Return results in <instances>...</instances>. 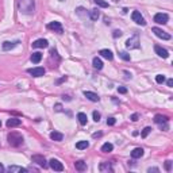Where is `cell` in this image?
Wrapping results in <instances>:
<instances>
[{
	"label": "cell",
	"instance_id": "cell-22",
	"mask_svg": "<svg viewBox=\"0 0 173 173\" xmlns=\"http://www.w3.org/2000/svg\"><path fill=\"white\" fill-rule=\"evenodd\" d=\"M8 172L9 173H15V172L24 173V172H27V169L26 168H22V166H15V165H12V166H9V168H8Z\"/></svg>",
	"mask_w": 173,
	"mask_h": 173
},
{
	"label": "cell",
	"instance_id": "cell-10",
	"mask_svg": "<svg viewBox=\"0 0 173 173\" xmlns=\"http://www.w3.org/2000/svg\"><path fill=\"white\" fill-rule=\"evenodd\" d=\"M47 28H49V30H53L54 33H58V34H62V31H64L62 24L60 22H50L49 24H47Z\"/></svg>",
	"mask_w": 173,
	"mask_h": 173
},
{
	"label": "cell",
	"instance_id": "cell-33",
	"mask_svg": "<svg viewBox=\"0 0 173 173\" xmlns=\"http://www.w3.org/2000/svg\"><path fill=\"white\" fill-rule=\"evenodd\" d=\"M119 57L122 58V60H124V61H130V54H127L126 52H120Z\"/></svg>",
	"mask_w": 173,
	"mask_h": 173
},
{
	"label": "cell",
	"instance_id": "cell-17",
	"mask_svg": "<svg viewBox=\"0 0 173 173\" xmlns=\"http://www.w3.org/2000/svg\"><path fill=\"white\" fill-rule=\"evenodd\" d=\"M22 123V120L18 119V118H11V119L7 120V127L8 129H12V127H16L19 124Z\"/></svg>",
	"mask_w": 173,
	"mask_h": 173
},
{
	"label": "cell",
	"instance_id": "cell-41",
	"mask_svg": "<svg viewBox=\"0 0 173 173\" xmlns=\"http://www.w3.org/2000/svg\"><path fill=\"white\" fill-rule=\"evenodd\" d=\"M64 81H66V76H64L62 79H60V80H57V84H61V83H64Z\"/></svg>",
	"mask_w": 173,
	"mask_h": 173
},
{
	"label": "cell",
	"instance_id": "cell-26",
	"mask_svg": "<svg viewBox=\"0 0 173 173\" xmlns=\"http://www.w3.org/2000/svg\"><path fill=\"white\" fill-rule=\"evenodd\" d=\"M92 64H93V68H95V69H98V71H100V69L103 68V62H102V60H100V58H98V57L93 58Z\"/></svg>",
	"mask_w": 173,
	"mask_h": 173
},
{
	"label": "cell",
	"instance_id": "cell-20",
	"mask_svg": "<svg viewBox=\"0 0 173 173\" xmlns=\"http://www.w3.org/2000/svg\"><path fill=\"white\" fill-rule=\"evenodd\" d=\"M75 168L79 170V172H84V170H87V162H84V161H76L75 162Z\"/></svg>",
	"mask_w": 173,
	"mask_h": 173
},
{
	"label": "cell",
	"instance_id": "cell-8",
	"mask_svg": "<svg viewBox=\"0 0 173 173\" xmlns=\"http://www.w3.org/2000/svg\"><path fill=\"white\" fill-rule=\"evenodd\" d=\"M131 19H133L137 24H141V26H145V24H146L145 19H143V16L141 15L139 11H133V14H131Z\"/></svg>",
	"mask_w": 173,
	"mask_h": 173
},
{
	"label": "cell",
	"instance_id": "cell-47",
	"mask_svg": "<svg viewBox=\"0 0 173 173\" xmlns=\"http://www.w3.org/2000/svg\"><path fill=\"white\" fill-rule=\"evenodd\" d=\"M0 126H1V122H0Z\"/></svg>",
	"mask_w": 173,
	"mask_h": 173
},
{
	"label": "cell",
	"instance_id": "cell-42",
	"mask_svg": "<svg viewBox=\"0 0 173 173\" xmlns=\"http://www.w3.org/2000/svg\"><path fill=\"white\" fill-rule=\"evenodd\" d=\"M149 173H151V172H160L158 170V168H149V170H147Z\"/></svg>",
	"mask_w": 173,
	"mask_h": 173
},
{
	"label": "cell",
	"instance_id": "cell-1",
	"mask_svg": "<svg viewBox=\"0 0 173 173\" xmlns=\"http://www.w3.org/2000/svg\"><path fill=\"white\" fill-rule=\"evenodd\" d=\"M16 5H18L19 11L26 15H31L35 11V1L34 0H16Z\"/></svg>",
	"mask_w": 173,
	"mask_h": 173
},
{
	"label": "cell",
	"instance_id": "cell-25",
	"mask_svg": "<svg viewBox=\"0 0 173 173\" xmlns=\"http://www.w3.org/2000/svg\"><path fill=\"white\" fill-rule=\"evenodd\" d=\"M50 138H52L53 141H57V142H60V141H62L64 135H62L61 133H58V131H53V133H50Z\"/></svg>",
	"mask_w": 173,
	"mask_h": 173
},
{
	"label": "cell",
	"instance_id": "cell-43",
	"mask_svg": "<svg viewBox=\"0 0 173 173\" xmlns=\"http://www.w3.org/2000/svg\"><path fill=\"white\" fill-rule=\"evenodd\" d=\"M166 84H168V87H173V80L172 79H169V80L166 81Z\"/></svg>",
	"mask_w": 173,
	"mask_h": 173
},
{
	"label": "cell",
	"instance_id": "cell-7",
	"mask_svg": "<svg viewBox=\"0 0 173 173\" xmlns=\"http://www.w3.org/2000/svg\"><path fill=\"white\" fill-rule=\"evenodd\" d=\"M153 20H154L157 24H166L169 20V16L166 15V14H162V12H158L154 15V18H153Z\"/></svg>",
	"mask_w": 173,
	"mask_h": 173
},
{
	"label": "cell",
	"instance_id": "cell-36",
	"mask_svg": "<svg viewBox=\"0 0 173 173\" xmlns=\"http://www.w3.org/2000/svg\"><path fill=\"white\" fill-rule=\"evenodd\" d=\"M170 168H172V161H165V169L166 170H170Z\"/></svg>",
	"mask_w": 173,
	"mask_h": 173
},
{
	"label": "cell",
	"instance_id": "cell-2",
	"mask_svg": "<svg viewBox=\"0 0 173 173\" xmlns=\"http://www.w3.org/2000/svg\"><path fill=\"white\" fill-rule=\"evenodd\" d=\"M7 139H8L9 145L14 146V147H18L23 143V137L19 133H9L8 137H7Z\"/></svg>",
	"mask_w": 173,
	"mask_h": 173
},
{
	"label": "cell",
	"instance_id": "cell-6",
	"mask_svg": "<svg viewBox=\"0 0 173 173\" xmlns=\"http://www.w3.org/2000/svg\"><path fill=\"white\" fill-rule=\"evenodd\" d=\"M31 161L33 162H35L37 165H39V166H42V168H47V162H46V160H45V157L43 155H41V154H34L33 157H31Z\"/></svg>",
	"mask_w": 173,
	"mask_h": 173
},
{
	"label": "cell",
	"instance_id": "cell-16",
	"mask_svg": "<svg viewBox=\"0 0 173 173\" xmlns=\"http://www.w3.org/2000/svg\"><path fill=\"white\" fill-rule=\"evenodd\" d=\"M99 54L102 56V57H104L106 60H108V61H111L112 58H114V54H112L111 50H108V49H102L100 52H99Z\"/></svg>",
	"mask_w": 173,
	"mask_h": 173
},
{
	"label": "cell",
	"instance_id": "cell-27",
	"mask_svg": "<svg viewBox=\"0 0 173 173\" xmlns=\"http://www.w3.org/2000/svg\"><path fill=\"white\" fill-rule=\"evenodd\" d=\"M88 146H89L88 141H80V142L76 143V149H79V150H84V149H87Z\"/></svg>",
	"mask_w": 173,
	"mask_h": 173
},
{
	"label": "cell",
	"instance_id": "cell-30",
	"mask_svg": "<svg viewBox=\"0 0 173 173\" xmlns=\"http://www.w3.org/2000/svg\"><path fill=\"white\" fill-rule=\"evenodd\" d=\"M93 1H95L99 7H102V8H107V7H108V3L104 1V0H93Z\"/></svg>",
	"mask_w": 173,
	"mask_h": 173
},
{
	"label": "cell",
	"instance_id": "cell-35",
	"mask_svg": "<svg viewBox=\"0 0 173 173\" xmlns=\"http://www.w3.org/2000/svg\"><path fill=\"white\" fill-rule=\"evenodd\" d=\"M115 123H116L115 118H108V119H107V124H108V126H114Z\"/></svg>",
	"mask_w": 173,
	"mask_h": 173
},
{
	"label": "cell",
	"instance_id": "cell-38",
	"mask_svg": "<svg viewBox=\"0 0 173 173\" xmlns=\"http://www.w3.org/2000/svg\"><path fill=\"white\" fill-rule=\"evenodd\" d=\"M112 37H114V38L122 37V31H120V30H115V31H114V34H112Z\"/></svg>",
	"mask_w": 173,
	"mask_h": 173
},
{
	"label": "cell",
	"instance_id": "cell-12",
	"mask_svg": "<svg viewBox=\"0 0 173 173\" xmlns=\"http://www.w3.org/2000/svg\"><path fill=\"white\" fill-rule=\"evenodd\" d=\"M47 46H49V42H47V39H43V38L37 39L35 42H33V47H35V49H45V47H47Z\"/></svg>",
	"mask_w": 173,
	"mask_h": 173
},
{
	"label": "cell",
	"instance_id": "cell-48",
	"mask_svg": "<svg viewBox=\"0 0 173 173\" xmlns=\"http://www.w3.org/2000/svg\"><path fill=\"white\" fill-rule=\"evenodd\" d=\"M116 1H118V0H116Z\"/></svg>",
	"mask_w": 173,
	"mask_h": 173
},
{
	"label": "cell",
	"instance_id": "cell-14",
	"mask_svg": "<svg viewBox=\"0 0 173 173\" xmlns=\"http://www.w3.org/2000/svg\"><path fill=\"white\" fill-rule=\"evenodd\" d=\"M19 45V41H15V42H8V41H5V42H3V45H1V47H3V50H11L14 49L15 46H18Z\"/></svg>",
	"mask_w": 173,
	"mask_h": 173
},
{
	"label": "cell",
	"instance_id": "cell-28",
	"mask_svg": "<svg viewBox=\"0 0 173 173\" xmlns=\"http://www.w3.org/2000/svg\"><path fill=\"white\" fill-rule=\"evenodd\" d=\"M112 149H114V146H112V143H110V142H106L102 146L103 153H110V151H112Z\"/></svg>",
	"mask_w": 173,
	"mask_h": 173
},
{
	"label": "cell",
	"instance_id": "cell-40",
	"mask_svg": "<svg viewBox=\"0 0 173 173\" xmlns=\"http://www.w3.org/2000/svg\"><path fill=\"white\" fill-rule=\"evenodd\" d=\"M54 110H56V111H62V106L61 104H56V106H54Z\"/></svg>",
	"mask_w": 173,
	"mask_h": 173
},
{
	"label": "cell",
	"instance_id": "cell-24",
	"mask_svg": "<svg viewBox=\"0 0 173 173\" xmlns=\"http://www.w3.org/2000/svg\"><path fill=\"white\" fill-rule=\"evenodd\" d=\"M76 14L79 16H81V18H88L89 16V12H87V9L83 8V7H79V8L76 9Z\"/></svg>",
	"mask_w": 173,
	"mask_h": 173
},
{
	"label": "cell",
	"instance_id": "cell-11",
	"mask_svg": "<svg viewBox=\"0 0 173 173\" xmlns=\"http://www.w3.org/2000/svg\"><path fill=\"white\" fill-rule=\"evenodd\" d=\"M28 73H30L33 77H42V76L45 75V69L43 68H31V69H28Z\"/></svg>",
	"mask_w": 173,
	"mask_h": 173
},
{
	"label": "cell",
	"instance_id": "cell-9",
	"mask_svg": "<svg viewBox=\"0 0 173 173\" xmlns=\"http://www.w3.org/2000/svg\"><path fill=\"white\" fill-rule=\"evenodd\" d=\"M49 166L53 169V170H56V172H62V170H64L62 162H60L58 160H54V158H52V160L49 161Z\"/></svg>",
	"mask_w": 173,
	"mask_h": 173
},
{
	"label": "cell",
	"instance_id": "cell-18",
	"mask_svg": "<svg viewBox=\"0 0 173 173\" xmlns=\"http://www.w3.org/2000/svg\"><path fill=\"white\" fill-rule=\"evenodd\" d=\"M99 170H100V172H103V173L112 172V166H111V164H110V162H102V164H100V166H99Z\"/></svg>",
	"mask_w": 173,
	"mask_h": 173
},
{
	"label": "cell",
	"instance_id": "cell-44",
	"mask_svg": "<svg viewBox=\"0 0 173 173\" xmlns=\"http://www.w3.org/2000/svg\"><path fill=\"white\" fill-rule=\"evenodd\" d=\"M92 137H93V138H99V137H102V133H95V134L92 135Z\"/></svg>",
	"mask_w": 173,
	"mask_h": 173
},
{
	"label": "cell",
	"instance_id": "cell-45",
	"mask_svg": "<svg viewBox=\"0 0 173 173\" xmlns=\"http://www.w3.org/2000/svg\"><path fill=\"white\" fill-rule=\"evenodd\" d=\"M3 170H4V166H3V165H1V164H0V173H1V172H3Z\"/></svg>",
	"mask_w": 173,
	"mask_h": 173
},
{
	"label": "cell",
	"instance_id": "cell-29",
	"mask_svg": "<svg viewBox=\"0 0 173 173\" xmlns=\"http://www.w3.org/2000/svg\"><path fill=\"white\" fill-rule=\"evenodd\" d=\"M99 16H100V14H99L98 9H91L89 11V18L92 19V20H98Z\"/></svg>",
	"mask_w": 173,
	"mask_h": 173
},
{
	"label": "cell",
	"instance_id": "cell-19",
	"mask_svg": "<svg viewBox=\"0 0 173 173\" xmlns=\"http://www.w3.org/2000/svg\"><path fill=\"white\" fill-rule=\"evenodd\" d=\"M142 155H143V149H142V147H135V149L131 151V157H133L134 160L141 158Z\"/></svg>",
	"mask_w": 173,
	"mask_h": 173
},
{
	"label": "cell",
	"instance_id": "cell-4",
	"mask_svg": "<svg viewBox=\"0 0 173 173\" xmlns=\"http://www.w3.org/2000/svg\"><path fill=\"white\" fill-rule=\"evenodd\" d=\"M151 31L155 34V37H158L160 39H164V41H169L172 37H170V34H168V33H165L162 28H158V27H153L151 28Z\"/></svg>",
	"mask_w": 173,
	"mask_h": 173
},
{
	"label": "cell",
	"instance_id": "cell-31",
	"mask_svg": "<svg viewBox=\"0 0 173 173\" xmlns=\"http://www.w3.org/2000/svg\"><path fill=\"white\" fill-rule=\"evenodd\" d=\"M165 80H166V79H165L164 75H157V76H155V81H157L158 84H164Z\"/></svg>",
	"mask_w": 173,
	"mask_h": 173
},
{
	"label": "cell",
	"instance_id": "cell-15",
	"mask_svg": "<svg viewBox=\"0 0 173 173\" xmlns=\"http://www.w3.org/2000/svg\"><path fill=\"white\" fill-rule=\"evenodd\" d=\"M84 96H85L87 99H89L91 102H99V100H100V98H99L98 93L89 92V91H85V92H84Z\"/></svg>",
	"mask_w": 173,
	"mask_h": 173
},
{
	"label": "cell",
	"instance_id": "cell-37",
	"mask_svg": "<svg viewBox=\"0 0 173 173\" xmlns=\"http://www.w3.org/2000/svg\"><path fill=\"white\" fill-rule=\"evenodd\" d=\"M118 92L124 95V93H127V88H126V87H119V88H118Z\"/></svg>",
	"mask_w": 173,
	"mask_h": 173
},
{
	"label": "cell",
	"instance_id": "cell-21",
	"mask_svg": "<svg viewBox=\"0 0 173 173\" xmlns=\"http://www.w3.org/2000/svg\"><path fill=\"white\" fill-rule=\"evenodd\" d=\"M30 60H31V62L33 64H38V62H41V60H42V54L41 53H33L31 54V57H30Z\"/></svg>",
	"mask_w": 173,
	"mask_h": 173
},
{
	"label": "cell",
	"instance_id": "cell-46",
	"mask_svg": "<svg viewBox=\"0 0 173 173\" xmlns=\"http://www.w3.org/2000/svg\"><path fill=\"white\" fill-rule=\"evenodd\" d=\"M64 100H68V102H69V100H71V98H69V96H64Z\"/></svg>",
	"mask_w": 173,
	"mask_h": 173
},
{
	"label": "cell",
	"instance_id": "cell-5",
	"mask_svg": "<svg viewBox=\"0 0 173 173\" xmlns=\"http://www.w3.org/2000/svg\"><path fill=\"white\" fill-rule=\"evenodd\" d=\"M168 116H164V115H155L154 116V122L157 124H160L161 127L166 131L168 130Z\"/></svg>",
	"mask_w": 173,
	"mask_h": 173
},
{
	"label": "cell",
	"instance_id": "cell-39",
	"mask_svg": "<svg viewBox=\"0 0 173 173\" xmlns=\"http://www.w3.org/2000/svg\"><path fill=\"white\" fill-rule=\"evenodd\" d=\"M130 119L133 120V122H137V120L139 119V114H133V115H131V118H130Z\"/></svg>",
	"mask_w": 173,
	"mask_h": 173
},
{
	"label": "cell",
	"instance_id": "cell-13",
	"mask_svg": "<svg viewBox=\"0 0 173 173\" xmlns=\"http://www.w3.org/2000/svg\"><path fill=\"white\" fill-rule=\"evenodd\" d=\"M154 50L160 57H162V58H168L169 57V52L166 49H164V47H161V46H154Z\"/></svg>",
	"mask_w": 173,
	"mask_h": 173
},
{
	"label": "cell",
	"instance_id": "cell-23",
	"mask_svg": "<svg viewBox=\"0 0 173 173\" xmlns=\"http://www.w3.org/2000/svg\"><path fill=\"white\" fill-rule=\"evenodd\" d=\"M77 119H79V122H80V124H87V122H88V118H87V114H84V112H79L77 114Z\"/></svg>",
	"mask_w": 173,
	"mask_h": 173
},
{
	"label": "cell",
	"instance_id": "cell-32",
	"mask_svg": "<svg viewBox=\"0 0 173 173\" xmlns=\"http://www.w3.org/2000/svg\"><path fill=\"white\" fill-rule=\"evenodd\" d=\"M150 133H151V127H145V129L142 130V134H141V135H142V138H146Z\"/></svg>",
	"mask_w": 173,
	"mask_h": 173
},
{
	"label": "cell",
	"instance_id": "cell-3",
	"mask_svg": "<svg viewBox=\"0 0 173 173\" xmlns=\"http://www.w3.org/2000/svg\"><path fill=\"white\" fill-rule=\"evenodd\" d=\"M126 47L130 50L139 47V37H138V34H134L133 37H130L129 39L126 41Z\"/></svg>",
	"mask_w": 173,
	"mask_h": 173
},
{
	"label": "cell",
	"instance_id": "cell-34",
	"mask_svg": "<svg viewBox=\"0 0 173 173\" xmlns=\"http://www.w3.org/2000/svg\"><path fill=\"white\" fill-rule=\"evenodd\" d=\"M93 120L95 122H100V114L98 111H93Z\"/></svg>",
	"mask_w": 173,
	"mask_h": 173
}]
</instances>
